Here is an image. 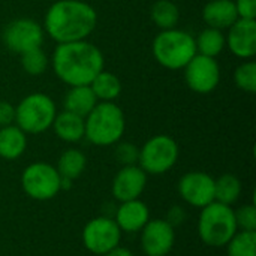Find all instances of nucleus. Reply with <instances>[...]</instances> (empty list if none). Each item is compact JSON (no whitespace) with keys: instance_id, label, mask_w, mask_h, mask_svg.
Returning <instances> with one entry per match:
<instances>
[{"instance_id":"nucleus-3","label":"nucleus","mask_w":256,"mask_h":256,"mask_svg":"<svg viewBox=\"0 0 256 256\" xmlns=\"http://www.w3.org/2000/svg\"><path fill=\"white\" fill-rule=\"evenodd\" d=\"M126 129L123 110L114 102H98L84 118V136L99 147L117 144Z\"/></svg>"},{"instance_id":"nucleus-1","label":"nucleus","mask_w":256,"mask_h":256,"mask_svg":"<svg viewBox=\"0 0 256 256\" xmlns=\"http://www.w3.org/2000/svg\"><path fill=\"white\" fill-rule=\"evenodd\" d=\"M104 54L87 39L57 44L52 54V69L69 87L90 86L93 78L104 70Z\"/></svg>"},{"instance_id":"nucleus-7","label":"nucleus","mask_w":256,"mask_h":256,"mask_svg":"<svg viewBox=\"0 0 256 256\" xmlns=\"http://www.w3.org/2000/svg\"><path fill=\"white\" fill-rule=\"evenodd\" d=\"M178 159V146L170 135L152 136L140 148L138 164L148 176H160L168 172Z\"/></svg>"},{"instance_id":"nucleus-32","label":"nucleus","mask_w":256,"mask_h":256,"mask_svg":"<svg viewBox=\"0 0 256 256\" xmlns=\"http://www.w3.org/2000/svg\"><path fill=\"white\" fill-rule=\"evenodd\" d=\"M15 123V106L6 100H0V128Z\"/></svg>"},{"instance_id":"nucleus-12","label":"nucleus","mask_w":256,"mask_h":256,"mask_svg":"<svg viewBox=\"0 0 256 256\" xmlns=\"http://www.w3.org/2000/svg\"><path fill=\"white\" fill-rule=\"evenodd\" d=\"M177 190L186 204L204 208L214 201V178L204 171H190L178 180Z\"/></svg>"},{"instance_id":"nucleus-4","label":"nucleus","mask_w":256,"mask_h":256,"mask_svg":"<svg viewBox=\"0 0 256 256\" xmlns=\"http://www.w3.org/2000/svg\"><path fill=\"white\" fill-rule=\"evenodd\" d=\"M237 231L236 214L231 206L213 201L201 208L198 234L204 244L210 248H225Z\"/></svg>"},{"instance_id":"nucleus-23","label":"nucleus","mask_w":256,"mask_h":256,"mask_svg":"<svg viewBox=\"0 0 256 256\" xmlns=\"http://www.w3.org/2000/svg\"><path fill=\"white\" fill-rule=\"evenodd\" d=\"M242 195V182L234 174H222L214 178V201L232 206Z\"/></svg>"},{"instance_id":"nucleus-5","label":"nucleus","mask_w":256,"mask_h":256,"mask_svg":"<svg viewBox=\"0 0 256 256\" xmlns=\"http://www.w3.org/2000/svg\"><path fill=\"white\" fill-rule=\"evenodd\" d=\"M196 54L195 38L178 28L160 30L153 40V56L166 69H183Z\"/></svg>"},{"instance_id":"nucleus-11","label":"nucleus","mask_w":256,"mask_h":256,"mask_svg":"<svg viewBox=\"0 0 256 256\" xmlns=\"http://www.w3.org/2000/svg\"><path fill=\"white\" fill-rule=\"evenodd\" d=\"M183 69L186 84L195 93H212L220 82V66L214 57H207L196 52Z\"/></svg>"},{"instance_id":"nucleus-8","label":"nucleus","mask_w":256,"mask_h":256,"mask_svg":"<svg viewBox=\"0 0 256 256\" xmlns=\"http://www.w3.org/2000/svg\"><path fill=\"white\" fill-rule=\"evenodd\" d=\"M24 194L34 201H50L60 192V174L46 162H33L21 174Z\"/></svg>"},{"instance_id":"nucleus-16","label":"nucleus","mask_w":256,"mask_h":256,"mask_svg":"<svg viewBox=\"0 0 256 256\" xmlns=\"http://www.w3.org/2000/svg\"><path fill=\"white\" fill-rule=\"evenodd\" d=\"M116 224L118 225L122 232H140L146 224L150 220V210L144 201L132 200L120 202L118 208L116 210Z\"/></svg>"},{"instance_id":"nucleus-27","label":"nucleus","mask_w":256,"mask_h":256,"mask_svg":"<svg viewBox=\"0 0 256 256\" xmlns=\"http://www.w3.org/2000/svg\"><path fill=\"white\" fill-rule=\"evenodd\" d=\"M21 66L26 74H28L32 76H38L46 70L48 57L39 46V48H34V50H30V51L21 54Z\"/></svg>"},{"instance_id":"nucleus-21","label":"nucleus","mask_w":256,"mask_h":256,"mask_svg":"<svg viewBox=\"0 0 256 256\" xmlns=\"http://www.w3.org/2000/svg\"><path fill=\"white\" fill-rule=\"evenodd\" d=\"M86 166H87L86 154L78 148H68L60 154L56 170L60 174V177L69 178L74 182L78 177H81Z\"/></svg>"},{"instance_id":"nucleus-26","label":"nucleus","mask_w":256,"mask_h":256,"mask_svg":"<svg viewBox=\"0 0 256 256\" xmlns=\"http://www.w3.org/2000/svg\"><path fill=\"white\" fill-rule=\"evenodd\" d=\"M225 248L228 256H256V231H237Z\"/></svg>"},{"instance_id":"nucleus-19","label":"nucleus","mask_w":256,"mask_h":256,"mask_svg":"<svg viewBox=\"0 0 256 256\" xmlns=\"http://www.w3.org/2000/svg\"><path fill=\"white\" fill-rule=\"evenodd\" d=\"M98 102L99 100L96 99L90 86H75L70 87L69 92L66 93L63 105L66 111L86 118Z\"/></svg>"},{"instance_id":"nucleus-22","label":"nucleus","mask_w":256,"mask_h":256,"mask_svg":"<svg viewBox=\"0 0 256 256\" xmlns=\"http://www.w3.org/2000/svg\"><path fill=\"white\" fill-rule=\"evenodd\" d=\"M90 87L96 99L100 102H114L122 93L120 80L112 72H106V70L99 72L90 82Z\"/></svg>"},{"instance_id":"nucleus-9","label":"nucleus","mask_w":256,"mask_h":256,"mask_svg":"<svg viewBox=\"0 0 256 256\" xmlns=\"http://www.w3.org/2000/svg\"><path fill=\"white\" fill-rule=\"evenodd\" d=\"M122 231L116 220L108 216H99L88 220L82 230V244L93 255L104 256L120 246Z\"/></svg>"},{"instance_id":"nucleus-25","label":"nucleus","mask_w":256,"mask_h":256,"mask_svg":"<svg viewBox=\"0 0 256 256\" xmlns=\"http://www.w3.org/2000/svg\"><path fill=\"white\" fill-rule=\"evenodd\" d=\"M153 22L160 30H170L176 28L180 20V10L176 3L171 0H158L153 3L150 10Z\"/></svg>"},{"instance_id":"nucleus-28","label":"nucleus","mask_w":256,"mask_h":256,"mask_svg":"<svg viewBox=\"0 0 256 256\" xmlns=\"http://www.w3.org/2000/svg\"><path fill=\"white\" fill-rule=\"evenodd\" d=\"M236 86L246 92L255 93L256 92V63L255 62H243L234 72Z\"/></svg>"},{"instance_id":"nucleus-13","label":"nucleus","mask_w":256,"mask_h":256,"mask_svg":"<svg viewBox=\"0 0 256 256\" xmlns=\"http://www.w3.org/2000/svg\"><path fill=\"white\" fill-rule=\"evenodd\" d=\"M140 232L146 256H166L174 248L176 231L165 219H150Z\"/></svg>"},{"instance_id":"nucleus-30","label":"nucleus","mask_w":256,"mask_h":256,"mask_svg":"<svg viewBox=\"0 0 256 256\" xmlns=\"http://www.w3.org/2000/svg\"><path fill=\"white\" fill-rule=\"evenodd\" d=\"M116 159L122 166H128V165H136L138 158H140V148L132 144V142H117L116 147Z\"/></svg>"},{"instance_id":"nucleus-10","label":"nucleus","mask_w":256,"mask_h":256,"mask_svg":"<svg viewBox=\"0 0 256 256\" xmlns=\"http://www.w3.org/2000/svg\"><path fill=\"white\" fill-rule=\"evenodd\" d=\"M3 42L10 52L21 56L42 45L44 28L34 20L18 18L6 26L3 32Z\"/></svg>"},{"instance_id":"nucleus-33","label":"nucleus","mask_w":256,"mask_h":256,"mask_svg":"<svg viewBox=\"0 0 256 256\" xmlns=\"http://www.w3.org/2000/svg\"><path fill=\"white\" fill-rule=\"evenodd\" d=\"M184 219H186V212L183 210V207L174 206V207H171V208L168 210V214H166V219H165V220H166L172 228H176V226L182 225V224L184 222Z\"/></svg>"},{"instance_id":"nucleus-18","label":"nucleus","mask_w":256,"mask_h":256,"mask_svg":"<svg viewBox=\"0 0 256 256\" xmlns=\"http://www.w3.org/2000/svg\"><path fill=\"white\" fill-rule=\"evenodd\" d=\"M27 148V134L16 124L0 128V158L15 160L24 154Z\"/></svg>"},{"instance_id":"nucleus-14","label":"nucleus","mask_w":256,"mask_h":256,"mask_svg":"<svg viewBox=\"0 0 256 256\" xmlns=\"http://www.w3.org/2000/svg\"><path fill=\"white\" fill-rule=\"evenodd\" d=\"M147 186V174L140 165L122 166L111 183V194L118 202L138 200Z\"/></svg>"},{"instance_id":"nucleus-20","label":"nucleus","mask_w":256,"mask_h":256,"mask_svg":"<svg viewBox=\"0 0 256 256\" xmlns=\"http://www.w3.org/2000/svg\"><path fill=\"white\" fill-rule=\"evenodd\" d=\"M51 128L64 142H78L84 138V118L66 110L56 116Z\"/></svg>"},{"instance_id":"nucleus-29","label":"nucleus","mask_w":256,"mask_h":256,"mask_svg":"<svg viewBox=\"0 0 256 256\" xmlns=\"http://www.w3.org/2000/svg\"><path fill=\"white\" fill-rule=\"evenodd\" d=\"M238 231H256V207L255 204H244L234 210Z\"/></svg>"},{"instance_id":"nucleus-17","label":"nucleus","mask_w":256,"mask_h":256,"mask_svg":"<svg viewBox=\"0 0 256 256\" xmlns=\"http://www.w3.org/2000/svg\"><path fill=\"white\" fill-rule=\"evenodd\" d=\"M202 20L207 27L225 30L238 20V15L232 0H210L202 9Z\"/></svg>"},{"instance_id":"nucleus-2","label":"nucleus","mask_w":256,"mask_h":256,"mask_svg":"<svg viewBox=\"0 0 256 256\" xmlns=\"http://www.w3.org/2000/svg\"><path fill=\"white\" fill-rule=\"evenodd\" d=\"M98 14L82 0H57L44 18L46 34L57 44L86 40L94 30Z\"/></svg>"},{"instance_id":"nucleus-15","label":"nucleus","mask_w":256,"mask_h":256,"mask_svg":"<svg viewBox=\"0 0 256 256\" xmlns=\"http://www.w3.org/2000/svg\"><path fill=\"white\" fill-rule=\"evenodd\" d=\"M225 36L230 51L238 58H252L256 54V20L238 18Z\"/></svg>"},{"instance_id":"nucleus-31","label":"nucleus","mask_w":256,"mask_h":256,"mask_svg":"<svg viewBox=\"0 0 256 256\" xmlns=\"http://www.w3.org/2000/svg\"><path fill=\"white\" fill-rule=\"evenodd\" d=\"M234 4L238 18L256 20V0H236Z\"/></svg>"},{"instance_id":"nucleus-24","label":"nucleus","mask_w":256,"mask_h":256,"mask_svg":"<svg viewBox=\"0 0 256 256\" xmlns=\"http://www.w3.org/2000/svg\"><path fill=\"white\" fill-rule=\"evenodd\" d=\"M195 44H196L198 54L216 58V56H219L224 51L226 40H225V34L222 33V30L207 27L196 36Z\"/></svg>"},{"instance_id":"nucleus-6","label":"nucleus","mask_w":256,"mask_h":256,"mask_svg":"<svg viewBox=\"0 0 256 256\" xmlns=\"http://www.w3.org/2000/svg\"><path fill=\"white\" fill-rule=\"evenodd\" d=\"M57 116L54 100L45 93H32L15 106V124L28 135L48 130Z\"/></svg>"},{"instance_id":"nucleus-34","label":"nucleus","mask_w":256,"mask_h":256,"mask_svg":"<svg viewBox=\"0 0 256 256\" xmlns=\"http://www.w3.org/2000/svg\"><path fill=\"white\" fill-rule=\"evenodd\" d=\"M104 256H135L129 249H126V248H122V246H117L116 249H112L111 252H108V254H105Z\"/></svg>"}]
</instances>
